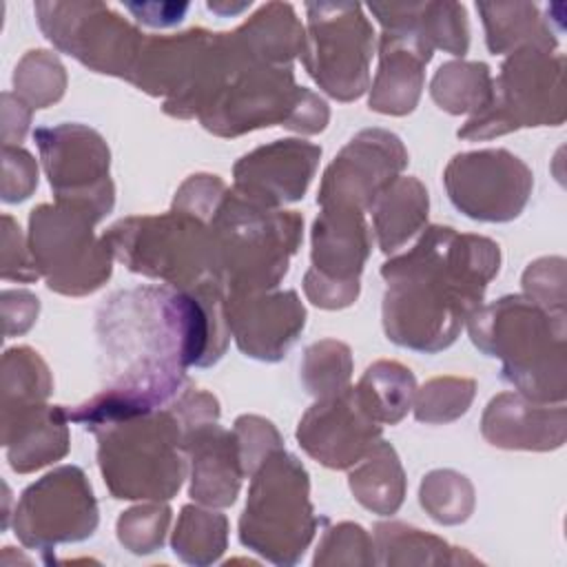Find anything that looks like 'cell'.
I'll list each match as a JSON object with an SVG mask.
<instances>
[{
	"label": "cell",
	"instance_id": "cell-27",
	"mask_svg": "<svg viewBox=\"0 0 567 567\" xmlns=\"http://www.w3.org/2000/svg\"><path fill=\"white\" fill-rule=\"evenodd\" d=\"M361 461L363 465L350 474L354 498L379 516L394 514L405 494V478L394 447L379 439Z\"/></svg>",
	"mask_w": 567,
	"mask_h": 567
},
{
	"label": "cell",
	"instance_id": "cell-9",
	"mask_svg": "<svg viewBox=\"0 0 567 567\" xmlns=\"http://www.w3.org/2000/svg\"><path fill=\"white\" fill-rule=\"evenodd\" d=\"M93 224L91 215L58 202L31 210L29 250L51 290L78 297L109 279L113 255L95 239Z\"/></svg>",
	"mask_w": 567,
	"mask_h": 567
},
{
	"label": "cell",
	"instance_id": "cell-30",
	"mask_svg": "<svg viewBox=\"0 0 567 567\" xmlns=\"http://www.w3.org/2000/svg\"><path fill=\"white\" fill-rule=\"evenodd\" d=\"M51 377L44 361L27 346L9 348L2 357V421L44 405Z\"/></svg>",
	"mask_w": 567,
	"mask_h": 567
},
{
	"label": "cell",
	"instance_id": "cell-14",
	"mask_svg": "<svg viewBox=\"0 0 567 567\" xmlns=\"http://www.w3.org/2000/svg\"><path fill=\"white\" fill-rule=\"evenodd\" d=\"M370 252L363 213L348 206H326L312 226V268L303 290L319 308H346L359 295V275Z\"/></svg>",
	"mask_w": 567,
	"mask_h": 567
},
{
	"label": "cell",
	"instance_id": "cell-40",
	"mask_svg": "<svg viewBox=\"0 0 567 567\" xmlns=\"http://www.w3.org/2000/svg\"><path fill=\"white\" fill-rule=\"evenodd\" d=\"M235 436L239 443L244 474H250V476L270 452L281 447V439L272 427V423L259 416H239L235 421Z\"/></svg>",
	"mask_w": 567,
	"mask_h": 567
},
{
	"label": "cell",
	"instance_id": "cell-12",
	"mask_svg": "<svg viewBox=\"0 0 567 567\" xmlns=\"http://www.w3.org/2000/svg\"><path fill=\"white\" fill-rule=\"evenodd\" d=\"M40 159L58 204L78 208L100 221L113 208L109 146L82 124L40 126L33 131Z\"/></svg>",
	"mask_w": 567,
	"mask_h": 567
},
{
	"label": "cell",
	"instance_id": "cell-18",
	"mask_svg": "<svg viewBox=\"0 0 567 567\" xmlns=\"http://www.w3.org/2000/svg\"><path fill=\"white\" fill-rule=\"evenodd\" d=\"M321 148L303 140H277L244 155L235 164V193L241 197L277 208L303 197Z\"/></svg>",
	"mask_w": 567,
	"mask_h": 567
},
{
	"label": "cell",
	"instance_id": "cell-35",
	"mask_svg": "<svg viewBox=\"0 0 567 567\" xmlns=\"http://www.w3.org/2000/svg\"><path fill=\"white\" fill-rule=\"evenodd\" d=\"M419 498L423 509H427V514L443 525L463 523L474 507L470 481L452 470L430 472L421 483Z\"/></svg>",
	"mask_w": 567,
	"mask_h": 567
},
{
	"label": "cell",
	"instance_id": "cell-22",
	"mask_svg": "<svg viewBox=\"0 0 567 567\" xmlns=\"http://www.w3.org/2000/svg\"><path fill=\"white\" fill-rule=\"evenodd\" d=\"M565 410L558 405L554 412L527 403L518 394H498L489 401L483 414V436L498 447L549 450L558 447L565 439Z\"/></svg>",
	"mask_w": 567,
	"mask_h": 567
},
{
	"label": "cell",
	"instance_id": "cell-5",
	"mask_svg": "<svg viewBox=\"0 0 567 567\" xmlns=\"http://www.w3.org/2000/svg\"><path fill=\"white\" fill-rule=\"evenodd\" d=\"M97 463L115 498L168 501L186 472V430L173 408L111 423L95 432Z\"/></svg>",
	"mask_w": 567,
	"mask_h": 567
},
{
	"label": "cell",
	"instance_id": "cell-24",
	"mask_svg": "<svg viewBox=\"0 0 567 567\" xmlns=\"http://www.w3.org/2000/svg\"><path fill=\"white\" fill-rule=\"evenodd\" d=\"M368 9L379 18L385 31L412 33L425 47H439L454 55H465L467 51V20L458 4H370Z\"/></svg>",
	"mask_w": 567,
	"mask_h": 567
},
{
	"label": "cell",
	"instance_id": "cell-37",
	"mask_svg": "<svg viewBox=\"0 0 567 567\" xmlns=\"http://www.w3.org/2000/svg\"><path fill=\"white\" fill-rule=\"evenodd\" d=\"M474 399L470 379H432L414 392V416L423 423H447L465 414Z\"/></svg>",
	"mask_w": 567,
	"mask_h": 567
},
{
	"label": "cell",
	"instance_id": "cell-16",
	"mask_svg": "<svg viewBox=\"0 0 567 567\" xmlns=\"http://www.w3.org/2000/svg\"><path fill=\"white\" fill-rule=\"evenodd\" d=\"M408 164L401 140L383 128L361 131L326 168L317 204L370 210Z\"/></svg>",
	"mask_w": 567,
	"mask_h": 567
},
{
	"label": "cell",
	"instance_id": "cell-21",
	"mask_svg": "<svg viewBox=\"0 0 567 567\" xmlns=\"http://www.w3.org/2000/svg\"><path fill=\"white\" fill-rule=\"evenodd\" d=\"M379 71L370 91V109L388 115L410 113L423 89V66L432 49L405 31H383Z\"/></svg>",
	"mask_w": 567,
	"mask_h": 567
},
{
	"label": "cell",
	"instance_id": "cell-15",
	"mask_svg": "<svg viewBox=\"0 0 567 567\" xmlns=\"http://www.w3.org/2000/svg\"><path fill=\"white\" fill-rule=\"evenodd\" d=\"M450 202L481 221H509L520 215L532 190L529 168L503 148L454 155L445 168Z\"/></svg>",
	"mask_w": 567,
	"mask_h": 567
},
{
	"label": "cell",
	"instance_id": "cell-44",
	"mask_svg": "<svg viewBox=\"0 0 567 567\" xmlns=\"http://www.w3.org/2000/svg\"><path fill=\"white\" fill-rule=\"evenodd\" d=\"M31 109L11 93H2V146H20L29 128Z\"/></svg>",
	"mask_w": 567,
	"mask_h": 567
},
{
	"label": "cell",
	"instance_id": "cell-31",
	"mask_svg": "<svg viewBox=\"0 0 567 567\" xmlns=\"http://www.w3.org/2000/svg\"><path fill=\"white\" fill-rule=\"evenodd\" d=\"M430 93L434 102L452 115L467 111L476 115L492 97L489 69L483 62H445L432 78Z\"/></svg>",
	"mask_w": 567,
	"mask_h": 567
},
{
	"label": "cell",
	"instance_id": "cell-25",
	"mask_svg": "<svg viewBox=\"0 0 567 567\" xmlns=\"http://www.w3.org/2000/svg\"><path fill=\"white\" fill-rule=\"evenodd\" d=\"M244 53L257 62L290 66V60L306 49V35L290 4H266L237 31H233Z\"/></svg>",
	"mask_w": 567,
	"mask_h": 567
},
{
	"label": "cell",
	"instance_id": "cell-6",
	"mask_svg": "<svg viewBox=\"0 0 567 567\" xmlns=\"http://www.w3.org/2000/svg\"><path fill=\"white\" fill-rule=\"evenodd\" d=\"M317 529L308 498V474L284 447L252 472L239 520V540L275 565H295Z\"/></svg>",
	"mask_w": 567,
	"mask_h": 567
},
{
	"label": "cell",
	"instance_id": "cell-34",
	"mask_svg": "<svg viewBox=\"0 0 567 567\" xmlns=\"http://www.w3.org/2000/svg\"><path fill=\"white\" fill-rule=\"evenodd\" d=\"M66 75L60 60L49 51H29L13 73L16 95L29 109H44L64 93Z\"/></svg>",
	"mask_w": 567,
	"mask_h": 567
},
{
	"label": "cell",
	"instance_id": "cell-38",
	"mask_svg": "<svg viewBox=\"0 0 567 567\" xmlns=\"http://www.w3.org/2000/svg\"><path fill=\"white\" fill-rule=\"evenodd\" d=\"M171 520L166 505H144L124 512L117 520V538L133 554H151L162 547Z\"/></svg>",
	"mask_w": 567,
	"mask_h": 567
},
{
	"label": "cell",
	"instance_id": "cell-42",
	"mask_svg": "<svg viewBox=\"0 0 567 567\" xmlns=\"http://www.w3.org/2000/svg\"><path fill=\"white\" fill-rule=\"evenodd\" d=\"M40 277L31 250L22 244L20 226L11 215L2 217V279L13 281H35Z\"/></svg>",
	"mask_w": 567,
	"mask_h": 567
},
{
	"label": "cell",
	"instance_id": "cell-19",
	"mask_svg": "<svg viewBox=\"0 0 567 567\" xmlns=\"http://www.w3.org/2000/svg\"><path fill=\"white\" fill-rule=\"evenodd\" d=\"M226 317L237 348L261 361H279L306 323L295 290L226 295Z\"/></svg>",
	"mask_w": 567,
	"mask_h": 567
},
{
	"label": "cell",
	"instance_id": "cell-36",
	"mask_svg": "<svg viewBox=\"0 0 567 567\" xmlns=\"http://www.w3.org/2000/svg\"><path fill=\"white\" fill-rule=\"evenodd\" d=\"M350 350L339 341H321L306 350L301 379L310 394L315 396H332L343 392L350 381Z\"/></svg>",
	"mask_w": 567,
	"mask_h": 567
},
{
	"label": "cell",
	"instance_id": "cell-29",
	"mask_svg": "<svg viewBox=\"0 0 567 567\" xmlns=\"http://www.w3.org/2000/svg\"><path fill=\"white\" fill-rule=\"evenodd\" d=\"M416 385L408 368L396 361H377L365 370L354 396L377 423H396L410 410Z\"/></svg>",
	"mask_w": 567,
	"mask_h": 567
},
{
	"label": "cell",
	"instance_id": "cell-26",
	"mask_svg": "<svg viewBox=\"0 0 567 567\" xmlns=\"http://www.w3.org/2000/svg\"><path fill=\"white\" fill-rule=\"evenodd\" d=\"M379 248H401L427 219V190L416 177H396L370 208Z\"/></svg>",
	"mask_w": 567,
	"mask_h": 567
},
{
	"label": "cell",
	"instance_id": "cell-3",
	"mask_svg": "<svg viewBox=\"0 0 567 567\" xmlns=\"http://www.w3.org/2000/svg\"><path fill=\"white\" fill-rule=\"evenodd\" d=\"M565 312H554L532 297H501L467 317L472 343L503 361V379L520 394L563 401L565 394Z\"/></svg>",
	"mask_w": 567,
	"mask_h": 567
},
{
	"label": "cell",
	"instance_id": "cell-17",
	"mask_svg": "<svg viewBox=\"0 0 567 567\" xmlns=\"http://www.w3.org/2000/svg\"><path fill=\"white\" fill-rule=\"evenodd\" d=\"M379 439L381 427L359 405L354 388L317 401L297 427L299 445L332 470H346L359 463Z\"/></svg>",
	"mask_w": 567,
	"mask_h": 567
},
{
	"label": "cell",
	"instance_id": "cell-23",
	"mask_svg": "<svg viewBox=\"0 0 567 567\" xmlns=\"http://www.w3.org/2000/svg\"><path fill=\"white\" fill-rule=\"evenodd\" d=\"M64 405H38L2 423V445L13 472L40 470L69 450Z\"/></svg>",
	"mask_w": 567,
	"mask_h": 567
},
{
	"label": "cell",
	"instance_id": "cell-43",
	"mask_svg": "<svg viewBox=\"0 0 567 567\" xmlns=\"http://www.w3.org/2000/svg\"><path fill=\"white\" fill-rule=\"evenodd\" d=\"M40 310V301L35 295L27 290H4L2 292V317H4V334H22L31 328Z\"/></svg>",
	"mask_w": 567,
	"mask_h": 567
},
{
	"label": "cell",
	"instance_id": "cell-28",
	"mask_svg": "<svg viewBox=\"0 0 567 567\" xmlns=\"http://www.w3.org/2000/svg\"><path fill=\"white\" fill-rule=\"evenodd\" d=\"M476 9L483 13V24L487 31V47L496 53L518 51L527 47L554 49L556 38L543 18H538L536 4H485L478 2Z\"/></svg>",
	"mask_w": 567,
	"mask_h": 567
},
{
	"label": "cell",
	"instance_id": "cell-20",
	"mask_svg": "<svg viewBox=\"0 0 567 567\" xmlns=\"http://www.w3.org/2000/svg\"><path fill=\"white\" fill-rule=\"evenodd\" d=\"M184 447L193 461L190 498L210 507L233 505L246 476L235 432H226L217 421L202 423L186 432Z\"/></svg>",
	"mask_w": 567,
	"mask_h": 567
},
{
	"label": "cell",
	"instance_id": "cell-1",
	"mask_svg": "<svg viewBox=\"0 0 567 567\" xmlns=\"http://www.w3.org/2000/svg\"><path fill=\"white\" fill-rule=\"evenodd\" d=\"M109 385L71 410L69 421L93 434L111 423L148 414L182 392L188 365L221 359L230 328L226 288L208 279L190 290L144 286L120 290L97 312Z\"/></svg>",
	"mask_w": 567,
	"mask_h": 567
},
{
	"label": "cell",
	"instance_id": "cell-4",
	"mask_svg": "<svg viewBox=\"0 0 567 567\" xmlns=\"http://www.w3.org/2000/svg\"><path fill=\"white\" fill-rule=\"evenodd\" d=\"M301 228L303 219L295 210L268 208L226 190L208 221V230L215 272L228 295L275 288L301 244Z\"/></svg>",
	"mask_w": 567,
	"mask_h": 567
},
{
	"label": "cell",
	"instance_id": "cell-41",
	"mask_svg": "<svg viewBox=\"0 0 567 567\" xmlns=\"http://www.w3.org/2000/svg\"><path fill=\"white\" fill-rule=\"evenodd\" d=\"M38 186V166L20 146H2V202L27 199Z\"/></svg>",
	"mask_w": 567,
	"mask_h": 567
},
{
	"label": "cell",
	"instance_id": "cell-45",
	"mask_svg": "<svg viewBox=\"0 0 567 567\" xmlns=\"http://www.w3.org/2000/svg\"><path fill=\"white\" fill-rule=\"evenodd\" d=\"M128 11L137 16L140 22L151 27H168L184 18L188 4H126Z\"/></svg>",
	"mask_w": 567,
	"mask_h": 567
},
{
	"label": "cell",
	"instance_id": "cell-32",
	"mask_svg": "<svg viewBox=\"0 0 567 567\" xmlns=\"http://www.w3.org/2000/svg\"><path fill=\"white\" fill-rule=\"evenodd\" d=\"M226 516L186 505L173 532V551L184 563L208 565L226 549Z\"/></svg>",
	"mask_w": 567,
	"mask_h": 567
},
{
	"label": "cell",
	"instance_id": "cell-33",
	"mask_svg": "<svg viewBox=\"0 0 567 567\" xmlns=\"http://www.w3.org/2000/svg\"><path fill=\"white\" fill-rule=\"evenodd\" d=\"M374 540L379 549V563L405 565V563H456L454 547L445 540L425 534L416 527L401 523H379L374 527Z\"/></svg>",
	"mask_w": 567,
	"mask_h": 567
},
{
	"label": "cell",
	"instance_id": "cell-10",
	"mask_svg": "<svg viewBox=\"0 0 567 567\" xmlns=\"http://www.w3.org/2000/svg\"><path fill=\"white\" fill-rule=\"evenodd\" d=\"M306 71L332 97L357 100L368 89V64L372 58V27L359 4L317 2L308 4Z\"/></svg>",
	"mask_w": 567,
	"mask_h": 567
},
{
	"label": "cell",
	"instance_id": "cell-2",
	"mask_svg": "<svg viewBox=\"0 0 567 567\" xmlns=\"http://www.w3.org/2000/svg\"><path fill=\"white\" fill-rule=\"evenodd\" d=\"M501 250L487 237L430 226L416 246L383 264V328L396 346L434 354L454 343L498 272Z\"/></svg>",
	"mask_w": 567,
	"mask_h": 567
},
{
	"label": "cell",
	"instance_id": "cell-11",
	"mask_svg": "<svg viewBox=\"0 0 567 567\" xmlns=\"http://www.w3.org/2000/svg\"><path fill=\"white\" fill-rule=\"evenodd\" d=\"M40 29L60 51L84 66L131 78L146 42L144 33L97 2H38Z\"/></svg>",
	"mask_w": 567,
	"mask_h": 567
},
{
	"label": "cell",
	"instance_id": "cell-7",
	"mask_svg": "<svg viewBox=\"0 0 567 567\" xmlns=\"http://www.w3.org/2000/svg\"><path fill=\"white\" fill-rule=\"evenodd\" d=\"M102 241L128 270L162 279L177 290L217 279L210 230L204 219L186 210L122 219Z\"/></svg>",
	"mask_w": 567,
	"mask_h": 567
},
{
	"label": "cell",
	"instance_id": "cell-8",
	"mask_svg": "<svg viewBox=\"0 0 567 567\" xmlns=\"http://www.w3.org/2000/svg\"><path fill=\"white\" fill-rule=\"evenodd\" d=\"M563 117V55L549 58L547 49L527 47L503 64L487 106L458 128V137L485 140L520 126H556Z\"/></svg>",
	"mask_w": 567,
	"mask_h": 567
},
{
	"label": "cell",
	"instance_id": "cell-13",
	"mask_svg": "<svg viewBox=\"0 0 567 567\" xmlns=\"http://www.w3.org/2000/svg\"><path fill=\"white\" fill-rule=\"evenodd\" d=\"M97 527V505L86 476L64 465L31 483L13 512V532L22 545L42 554L60 543L89 538Z\"/></svg>",
	"mask_w": 567,
	"mask_h": 567
},
{
	"label": "cell",
	"instance_id": "cell-39",
	"mask_svg": "<svg viewBox=\"0 0 567 567\" xmlns=\"http://www.w3.org/2000/svg\"><path fill=\"white\" fill-rule=\"evenodd\" d=\"M370 536L352 523H341L326 532L315 565H334V563H374Z\"/></svg>",
	"mask_w": 567,
	"mask_h": 567
}]
</instances>
